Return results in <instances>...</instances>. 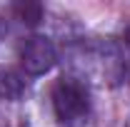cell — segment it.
I'll list each match as a JSON object with an SVG mask.
<instances>
[{
    "mask_svg": "<svg viewBox=\"0 0 130 127\" xmlns=\"http://www.w3.org/2000/svg\"><path fill=\"white\" fill-rule=\"evenodd\" d=\"M53 107L60 122H78L83 120L88 110H90V95H88V87L85 82L75 77H63L55 82L53 87Z\"/></svg>",
    "mask_w": 130,
    "mask_h": 127,
    "instance_id": "obj_1",
    "label": "cell"
},
{
    "mask_svg": "<svg viewBox=\"0 0 130 127\" xmlns=\"http://www.w3.org/2000/svg\"><path fill=\"white\" fill-rule=\"evenodd\" d=\"M58 62V50L53 45V40L43 35H32L23 43L20 48V65L28 75H45L53 70V65Z\"/></svg>",
    "mask_w": 130,
    "mask_h": 127,
    "instance_id": "obj_2",
    "label": "cell"
},
{
    "mask_svg": "<svg viewBox=\"0 0 130 127\" xmlns=\"http://www.w3.org/2000/svg\"><path fill=\"white\" fill-rule=\"evenodd\" d=\"M123 40H125V45L130 48V23L125 25V30H123Z\"/></svg>",
    "mask_w": 130,
    "mask_h": 127,
    "instance_id": "obj_5",
    "label": "cell"
},
{
    "mask_svg": "<svg viewBox=\"0 0 130 127\" xmlns=\"http://www.w3.org/2000/svg\"><path fill=\"white\" fill-rule=\"evenodd\" d=\"M25 92V82L20 75L10 72V70H0V97L5 100H18Z\"/></svg>",
    "mask_w": 130,
    "mask_h": 127,
    "instance_id": "obj_3",
    "label": "cell"
},
{
    "mask_svg": "<svg viewBox=\"0 0 130 127\" xmlns=\"http://www.w3.org/2000/svg\"><path fill=\"white\" fill-rule=\"evenodd\" d=\"M15 13H18V17H20L23 23L35 25V23H40V17H43V8H40L38 3H18Z\"/></svg>",
    "mask_w": 130,
    "mask_h": 127,
    "instance_id": "obj_4",
    "label": "cell"
}]
</instances>
